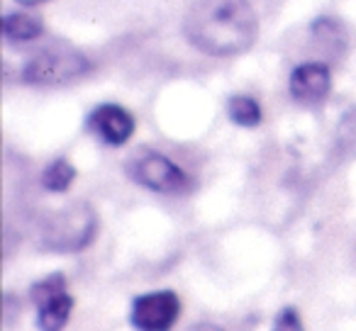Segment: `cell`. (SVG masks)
<instances>
[{"label": "cell", "mask_w": 356, "mask_h": 331, "mask_svg": "<svg viewBox=\"0 0 356 331\" xmlns=\"http://www.w3.org/2000/svg\"><path fill=\"white\" fill-rule=\"evenodd\" d=\"M184 35L210 56H234L257 42L259 20L247 0H195L184 20Z\"/></svg>", "instance_id": "6da1fadb"}, {"label": "cell", "mask_w": 356, "mask_h": 331, "mask_svg": "<svg viewBox=\"0 0 356 331\" xmlns=\"http://www.w3.org/2000/svg\"><path fill=\"white\" fill-rule=\"evenodd\" d=\"M88 71V59L69 46H49L35 54L22 69V80L32 85H61L81 78Z\"/></svg>", "instance_id": "7a4b0ae2"}, {"label": "cell", "mask_w": 356, "mask_h": 331, "mask_svg": "<svg viewBox=\"0 0 356 331\" xmlns=\"http://www.w3.org/2000/svg\"><path fill=\"white\" fill-rule=\"evenodd\" d=\"M95 227H98V219L88 205H71L49 219L44 229V248L59 253L81 251L93 241Z\"/></svg>", "instance_id": "3957f363"}, {"label": "cell", "mask_w": 356, "mask_h": 331, "mask_svg": "<svg viewBox=\"0 0 356 331\" xmlns=\"http://www.w3.org/2000/svg\"><path fill=\"white\" fill-rule=\"evenodd\" d=\"M127 173L132 176V180H137L139 185H144L147 190L163 195H176L184 193L188 188V176L184 173L181 166L171 161L168 156L159 151H139L129 158Z\"/></svg>", "instance_id": "277c9868"}, {"label": "cell", "mask_w": 356, "mask_h": 331, "mask_svg": "<svg viewBox=\"0 0 356 331\" xmlns=\"http://www.w3.org/2000/svg\"><path fill=\"white\" fill-rule=\"evenodd\" d=\"M32 300L37 307V326L40 331H64L69 324L74 297L66 287V278L61 273L44 278L32 285Z\"/></svg>", "instance_id": "5b68a950"}, {"label": "cell", "mask_w": 356, "mask_h": 331, "mask_svg": "<svg viewBox=\"0 0 356 331\" xmlns=\"http://www.w3.org/2000/svg\"><path fill=\"white\" fill-rule=\"evenodd\" d=\"M181 314V300L173 290H156L139 295L132 302L129 321L137 331H171Z\"/></svg>", "instance_id": "8992f818"}, {"label": "cell", "mask_w": 356, "mask_h": 331, "mask_svg": "<svg viewBox=\"0 0 356 331\" xmlns=\"http://www.w3.org/2000/svg\"><path fill=\"white\" fill-rule=\"evenodd\" d=\"M88 129L110 146H122L134 134V117L115 103H103L88 114Z\"/></svg>", "instance_id": "52a82bcc"}, {"label": "cell", "mask_w": 356, "mask_h": 331, "mask_svg": "<svg viewBox=\"0 0 356 331\" xmlns=\"http://www.w3.org/2000/svg\"><path fill=\"white\" fill-rule=\"evenodd\" d=\"M291 95L302 105H315L327 98L332 88V74L327 64H300L291 74Z\"/></svg>", "instance_id": "ba28073f"}, {"label": "cell", "mask_w": 356, "mask_h": 331, "mask_svg": "<svg viewBox=\"0 0 356 331\" xmlns=\"http://www.w3.org/2000/svg\"><path fill=\"white\" fill-rule=\"evenodd\" d=\"M44 32L42 22L35 15H27V12H8L6 20H3V37L13 44H20V42H32Z\"/></svg>", "instance_id": "9c48e42d"}, {"label": "cell", "mask_w": 356, "mask_h": 331, "mask_svg": "<svg viewBox=\"0 0 356 331\" xmlns=\"http://www.w3.org/2000/svg\"><path fill=\"white\" fill-rule=\"evenodd\" d=\"M227 112L229 119L234 124H239V127H257L261 122V108L249 95H234V98H229Z\"/></svg>", "instance_id": "30bf717a"}, {"label": "cell", "mask_w": 356, "mask_h": 331, "mask_svg": "<svg viewBox=\"0 0 356 331\" xmlns=\"http://www.w3.org/2000/svg\"><path fill=\"white\" fill-rule=\"evenodd\" d=\"M74 178H76L74 166H71L66 158H56V161H51L49 166H47L44 173H42V185H44L47 190H51V193H64V190L74 183Z\"/></svg>", "instance_id": "8fae6325"}, {"label": "cell", "mask_w": 356, "mask_h": 331, "mask_svg": "<svg viewBox=\"0 0 356 331\" xmlns=\"http://www.w3.org/2000/svg\"><path fill=\"white\" fill-rule=\"evenodd\" d=\"M271 331H305V326H302L298 309H293V307H286V309L278 312V316H276V321H273V329Z\"/></svg>", "instance_id": "7c38bea8"}, {"label": "cell", "mask_w": 356, "mask_h": 331, "mask_svg": "<svg viewBox=\"0 0 356 331\" xmlns=\"http://www.w3.org/2000/svg\"><path fill=\"white\" fill-rule=\"evenodd\" d=\"M191 331H222L220 326H215V324H198V326H193Z\"/></svg>", "instance_id": "4fadbf2b"}, {"label": "cell", "mask_w": 356, "mask_h": 331, "mask_svg": "<svg viewBox=\"0 0 356 331\" xmlns=\"http://www.w3.org/2000/svg\"><path fill=\"white\" fill-rule=\"evenodd\" d=\"M22 6H40V3H47V0H17Z\"/></svg>", "instance_id": "5bb4252c"}]
</instances>
